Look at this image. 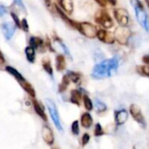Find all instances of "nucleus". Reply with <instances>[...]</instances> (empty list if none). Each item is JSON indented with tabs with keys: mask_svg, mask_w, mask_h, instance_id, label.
I'll list each match as a JSON object with an SVG mask.
<instances>
[{
	"mask_svg": "<svg viewBox=\"0 0 149 149\" xmlns=\"http://www.w3.org/2000/svg\"><path fill=\"white\" fill-rule=\"evenodd\" d=\"M119 67V58L117 57L106 59L97 64L92 71V77L95 79H102L113 76Z\"/></svg>",
	"mask_w": 149,
	"mask_h": 149,
	"instance_id": "nucleus-1",
	"label": "nucleus"
},
{
	"mask_svg": "<svg viewBox=\"0 0 149 149\" xmlns=\"http://www.w3.org/2000/svg\"><path fill=\"white\" fill-rule=\"evenodd\" d=\"M130 3L134 10L137 21L146 31H149V17L143 4L140 0H130Z\"/></svg>",
	"mask_w": 149,
	"mask_h": 149,
	"instance_id": "nucleus-2",
	"label": "nucleus"
},
{
	"mask_svg": "<svg viewBox=\"0 0 149 149\" xmlns=\"http://www.w3.org/2000/svg\"><path fill=\"white\" fill-rule=\"evenodd\" d=\"M45 104H46V107L48 108L50 116H51V118H52L55 127H57V129L58 131L63 132V127H62V125H61V122H60L58 112V109H57V107H56L55 103L52 100L46 99L45 100Z\"/></svg>",
	"mask_w": 149,
	"mask_h": 149,
	"instance_id": "nucleus-3",
	"label": "nucleus"
},
{
	"mask_svg": "<svg viewBox=\"0 0 149 149\" xmlns=\"http://www.w3.org/2000/svg\"><path fill=\"white\" fill-rule=\"evenodd\" d=\"M113 35H114L115 40L119 44L126 45H127L128 40L131 37V31L127 26L120 25L118 28H116Z\"/></svg>",
	"mask_w": 149,
	"mask_h": 149,
	"instance_id": "nucleus-4",
	"label": "nucleus"
},
{
	"mask_svg": "<svg viewBox=\"0 0 149 149\" xmlns=\"http://www.w3.org/2000/svg\"><path fill=\"white\" fill-rule=\"evenodd\" d=\"M77 30L88 38H94L95 37H97L98 30L91 23H88V22L78 23Z\"/></svg>",
	"mask_w": 149,
	"mask_h": 149,
	"instance_id": "nucleus-5",
	"label": "nucleus"
},
{
	"mask_svg": "<svg viewBox=\"0 0 149 149\" xmlns=\"http://www.w3.org/2000/svg\"><path fill=\"white\" fill-rule=\"evenodd\" d=\"M95 22L106 29H110L113 26V21L110 15L104 10H100L95 15Z\"/></svg>",
	"mask_w": 149,
	"mask_h": 149,
	"instance_id": "nucleus-6",
	"label": "nucleus"
},
{
	"mask_svg": "<svg viewBox=\"0 0 149 149\" xmlns=\"http://www.w3.org/2000/svg\"><path fill=\"white\" fill-rule=\"evenodd\" d=\"M129 112H130V114L132 115V117L134 118V120H135V121L138 124H140L143 127H146V121H145V119L143 117L142 112H141V108L137 105L132 104L130 106Z\"/></svg>",
	"mask_w": 149,
	"mask_h": 149,
	"instance_id": "nucleus-7",
	"label": "nucleus"
},
{
	"mask_svg": "<svg viewBox=\"0 0 149 149\" xmlns=\"http://www.w3.org/2000/svg\"><path fill=\"white\" fill-rule=\"evenodd\" d=\"M113 15L120 25L127 26L129 23V14L125 9H116L113 10Z\"/></svg>",
	"mask_w": 149,
	"mask_h": 149,
	"instance_id": "nucleus-8",
	"label": "nucleus"
},
{
	"mask_svg": "<svg viewBox=\"0 0 149 149\" xmlns=\"http://www.w3.org/2000/svg\"><path fill=\"white\" fill-rule=\"evenodd\" d=\"M97 38H99V40L107 43V44H113L115 42V38L114 35L106 30H98L97 32Z\"/></svg>",
	"mask_w": 149,
	"mask_h": 149,
	"instance_id": "nucleus-9",
	"label": "nucleus"
},
{
	"mask_svg": "<svg viewBox=\"0 0 149 149\" xmlns=\"http://www.w3.org/2000/svg\"><path fill=\"white\" fill-rule=\"evenodd\" d=\"M15 26L12 23H3L1 24V30H2V32L3 34V36L5 37V38L7 40H10L13 34L15 33Z\"/></svg>",
	"mask_w": 149,
	"mask_h": 149,
	"instance_id": "nucleus-10",
	"label": "nucleus"
},
{
	"mask_svg": "<svg viewBox=\"0 0 149 149\" xmlns=\"http://www.w3.org/2000/svg\"><path fill=\"white\" fill-rule=\"evenodd\" d=\"M128 112L125 109H121V110H118L115 111L114 113V119H115V123L118 126H121L123 125L128 119Z\"/></svg>",
	"mask_w": 149,
	"mask_h": 149,
	"instance_id": "nucleus-11",
	"label": "nucleus"
},
{
	"mask_svg": "<svg viewBox=\"0 0 149 149\" xmlns=\"http://www.w3.org/2000/svg\"><path fill=\"white\" fill-rule=\"evenodd\" d=\"M42 137L44 139V141H45L46 144L52 146L54 143V135H53V132L52 130L47 127V126H44L42 128Z\"/></svg>",
	"mask_w": 149,
	"mask_h": 149,
	"instance_id": "nucleus-12",
	"label": "nucleus"
},
{
	"mask_svg": "<svg viewBox=\"0 0 149 149\" xmlns=\"http://www.w3.org/2000/svg\"><path fill=\"white\" fill-rule=\"evenodd\" d=\"M60 7L67 14H72L73 11V1L72 0H57Z\"/></svg>",
	"mask_w": 149,
	"mask_h": 149,
	"instance_id": "nucleus-13",
	"label": "nucleus"
},
{
	"mask_svg": "<svg viewBox=\"0 0 149 149\" xmlns=\"http://www.w3.org/2000/svg\"><path fill=\"white\" fill-rule=\"evenodd\" d=\"M93 118L89 113H85L82 114L80 119V123L83 127L85 128H90L93 125Z\"/></svg>",
	"mask_w": 149,
	"mask_h": 149,
	"instance_id": "nucleus-14",
	"label": "nucleus"
},
{
	"mask_svg": "<svg viewBox=\"0 0 149 149\" xmlns=\"http://www.w3.org/2000/svg\"><path fill=\"white\" fill-rule=\"evenodd\" d=\"M32 104H33V107H34V110H35V112L37 113V114H38L41 119H43L45 121H46V120H47V117H46V114H45V110H44V108L42 107V106H41L36 100H32Z\"/></svg>",
	"mask_w": 149,
	"mask_h": 149,
	"instance_id": "nucleus-15",
	"label": "nucleus"
},
{
	"mask_svg": "<svg viewBox=\"0 0 149 149\" xmlns=\"http://www.w3.org/2000/svg\"><path fill=\"white\" fill-rule=\"evenodd\" d=\"M55 7H56V10H57V12L59 14V16L61 17V18L65 21V22H66L68 24H70L71 26H72L73 28H76L77 29V24H78V23H76V22H74V21H72V19H70L65 13H64V11H62V10L59 8V7H58L57 5H55Z\"/></svg>",
	"mask_w": 149,
	"mask_h": 149,
	"instance_id": "nucleus-16",
	"label": "nucleus"
},
{
	"mask_svg": "<svg viewBox=\"0 0 149 149\" xmlns=\"http://www.w3.org/2000/svg\"><path fill=\"white\" fill-rule=\"evenodd\" d=\"M19 83H20L21 86L23 87V89H24L30 96L35 97L36 92H35L34 88L32 87V86H31L29 82H27V81H25V80H23V81H19Z\"/></svg>",
	"mask_w": 149,
	"mask_h": 149,
	"instance_id": "nucleus-17",
	"label": "nucleus"
},
{
	"mask_svg": "<svg viewBox=\"0 0 149 149\" xmlns=\"http://www.w3.org/2000/svg\"><path fill=\"white\" fill-rule=\"evenodd\" d=\"M65 68V58L63 55L59 54L56 58V69L58 72L64 71Z\"/></svg>",
	"mask_w": 149,
	"mask_h": 149,
	"instance_id": "nucleus-18",
	"label": "nucleus"
},
{
	"mask_svg": "<svg viewBox=\"0 0 149 149\" xmlns=\"http://www.w3.org/2000/svg\"><path fill=\"white\" fill-rule=\"evenodd\" d=\"M26 58L30 63H34L35 62V48L32 46H27L24 50Z\"/></svg>",
	"mask_w": 149,
	"mask_h": 149,
	"instance_id": "nucleus-19",
	"label": "nucleus"
},
{
	"mask_svg": "<svg viewBox=\"0 0 149 149\" xmlns=\"http://www.w3.org/2000/svg\"><path fill=\"white\" fill-rule=\"evenodd\" d=\"M80 100H81V93L78 90H72L71 92V98L70 100L72 103L79 106L80 105Z\"/></svg>",
	"mask_w": 149,
	"mask_h": 149,
	"instance_id": "nucleus-20",
	"label": "nucleus"
},
{
	"mask_svg": "<svg viewBox=\"0 0 149 149\" xmlns=\"http://www.w3.org/2000/svg\"><path fill=\"white\" fill-rule=\"evenodd\" d=\"M5 70L10 74V75H12L13 77H15V79L19 82V81H23V80H24V78L22 76V74L20 73V72H18L15 68H13V67H11V66H6L5 67Z\"/></svg>",
	"mask_w": 149,
	"mask_h": 149,
	"instance_id": "nucleus-21",
	"label": "nucleus"
},
{
	"mask_svg": "<svg viewBox=\"0 0 149 149\" xmlns=\"http://www.w3.org/2000/svg\"><path fill=\"white\" fill-rule=\"evenodd\" d=\"M69 83H70V79L69 77L66 75H64L63 79H62V81L58 86V92L59 93H64L66 89H67V86H69Z\"/></svg>",
	"mask_w": 149,
	"mask_h": 149,
	"instance_id": "nucleus-22",
	"label": "nucleus"
},
{
	"mask_svg": "<svg viewBox=\"0 0 149 149\" xmlns=\"http://www.w3.org/2000/svg\"><path fill=\"white\" fill-rule=\"evenodd\" d=\"M42 65H43V68L44 70L48 73L50 74L51 76L53 75V70H52V65H51V62L48 58H45L43 59L42 61Z\"/></svg>",
	"mask_w": 149,
	"mask_h": 149,
	"instance_id": "nucleus-23",
	"label": "nucleus"
},
{
	"mask_svg": "<svg viewBox=\"0 0 149 149\" xmlns=\"http://www.w3.org/2000/svg\"><path fill=\"white\" fill-rule=\"evenodd\" d=\"M94 107H95V110L97 113H103L107 109V107L105 103H103L100 100H96L94 102Z\"/></svg>",
	"mask_w": 149,
	"mask_h": 149,
	"instance_id": "nucleus-24",
	"label": "nucleus"
},
{
	"mask_svg": "<svg viewBox=\"0 0 149 149\" xmlns=\"http://www.w3.org/2000/svg\"><path fill=\"white\" fill-rule=\"evenodd\" d=\"M29 44H30L31 46H32L33 48L37 49V48H38L40 45H42L43 41H42L41 38H38V37H31V38H30Z\"/></svg>",
	"mask_w": 149,
	"mask_h": 149,
	"instance_id": "nucleus-25",
	"label": "nucleus"
},
{
	"mask_svg": "<svg viewBox=\"0 0 149 149\" xmlns=\"http://www.w3.org/2000/svg\"><path fill=\"white\" fill-rule=\"evenodd\" d=\"M67 76L69 77L70 80H72L75 84H79L80 82V75L78 72H72V71H68L67 72Z\"/></svg>",
	"mask_w": 149,
	"mask_h": 149,
	"instance_id": "nucleus-26",
	"label": "nucleus"
},
{
	"mask_svg": "<svg viewBox=\"0 0 149 149\" xmlns=\"http://www.w3.org/2000/svg\"><path fill=\"white\" fill-rule=\"evenodd\" d=\"M83 101H84V105H85V107L86 110L88 111H92L93 109V101L91 100V99L87 96V95H85L83 97Z\"/></svg>",
	"mask_w": 149,
	"mask_h": 149,
	"instance_id": "nucleus-27",
	"label": "nucleus"
},
{
	"mask_svg": "<svg viewBox=\"0 0 149 149\" xmlns=\"http://www.w3.org/2000/svg\"><path fill=\"white\" fill-rule=\"evenodd\" d=\"M137 72L146 77H149V65H139L136 68Z\"/></svg>",
	"mask_w": 149,
	"mask_h": 149,
	"instance_id": "nucleus-28",
	"label": "nucleus"
},
{
	"mask_svg": "<svg viewBox=\"0 0 149 149\" xmlns=\"http://www.w3.org/2000/svg\"><path fill=\"white\" fill-rule=\"evenodd\" d=\"M72 133L74 135H79V121L78 120H74L72 124Z\"/></svg>",
	"mask_w": 149,
	"mask_h": 149,
	"instance_id": "nucleus-29",
	"label": "nucleus"
},
{
	"mask_svg": "<svg viewBox=\"0 0 149 149\" xmlns=\"http://www.w3.org/2000/svg\"><path fill=\"white\" fill-rule=\"evenodd\" d=\"M103 128L101 127V125L100 123H97L95 125V128H94V135L96 137H99V136H101L103 134Z\"/></svg>",
	"mask_w": 149,
	"mask_h": 149,
	"instance_id": "nucleus-30",
	"label": "nucleus"
},
{
	"mask_svg": "<svg viewBox=\"0 0 149 149\" xmlns=\"http://www.w3.org/2000/svg\"><path fill=\"white\" fill-rule=\"evenodd\" d=\"M57 41L58 42V44H59V45L61 46V48L63 49V51L65 52V53L66 54V55H68V56H70L71 57V54H70V51H69V49L67 48V46L59 39V38H57Z\"/></svg>",
	"mask_w": 149,
	"mask_h": 149,
	"instance_id": "nucleus-31",
	"label": "nucleus"
},
{
	"mask_svg": "<svg viewBox=\"0 0 149 149\" xmlns=\"http://www.w3.org/2000/svg\"><path fill=\"white\" fill-rule=\"evenodd\" d=\"M10 16H11V17H12V19H13V21H14V23L16 24V25H17V27L21 28V22H20L18 17H17L14 12H11V13H10Z\"/></svg>",
	"mask_w": 149,
	"mask_h": 149,
	"instance_id": "nucleus-32",
	"label": "nucleus"
},
{
	"mask_svg": "<svg viewBox=\"0 0 149 149\" xmlns=\"http://www.w3.org/2000/svg\"><path fill=\"white\" fill-rule=\"evenodd\" d=\"M21 28L25 31L28 32L29 31V25H28V22L25 18H23L21 21Z\"/></svg>",
	"mask_w": 149,
	"mask_h": 149,
	"instance_id": "nucleus-33",
	"label": "nucleus"
},
{
	"mask_svg": "<svg viewBox=\"0 0 149 149\" xmlns=\"http://www.w3.org/2000/svg\"><path fill=\"white\" fill-rule=\"evenodd\" d=\"M90 141V135L88 134H84V135L82 136V145L86 146Z\"/></svg>",
	"mask_w": 149,
	"mask_h": 149,
	"instance_id": "nucleus-34",
	"label": "nucleus"
},
{
	"mask_svg": "<svg viewBox=\"0 0 149 149\" xmlns=\"http://www.w3.org/2000/svg\"><path fill=\"white\" fill-rule=\"evenodd\" d=\"M14 2L16 3V4H17V6H19V7L22 8L23 10H25V6H24V4L23 0H14Z\"/></svg>",
	"mask_w": 149,
	"mask_h": 149,
	"instance_id": "nucleus-35",
	"label": "nucleus"
},
{
	"mask_svg": "<svg viewBox=\"0 0 149 149\" xmlns=\"http://www.w3.org/2000/svg\"><path fill=\"white\" fill-rule=\"evenodd\" d=\"M45 4H46V6L48 7V9L52 11V10H53V8H52V2H51V0H45Z\"/></svg>",
	"mask_w": 149,
	"mask_h": 149,
	"instance_id": "nucleus-36",
	"label": "nucleus"
},
{
	"mask_svg": "<svg viewBox=\"0 0 149 149\" xmlns=\"http://www.w3.org/2000/svg\"><path fill=\"white\" fill-rule=\"evenodd\" d=\"M6 13V8L3 5H0V16H3Z\"/></svg>",
	"mask_w": 149,
	"mask_h": 149,
	"instance_id": "nucleus-37",
	"label": "nucleus"
},
{
	"mask_svg": "<svg viewBox=\"0 0 149 149\" xmlns=\"http://www.w3.org/2000/svg\"><path fill=\"white\" fill-rule=\"evenodd\" d=\"M100 6H106L107 5V0H95Z\"/></svg>",
	"mask_w": 149,
	"mask_h": 149,
	"instance_id": "nucleus-38",
	"label": "nucleus"
},
{
	"mask_svg": "<svg viewBox=\"0 0 149 149\" xmlns=\"http://www.w3.org/2000/svg\"><path fill=\"white\" fill-rule=\"evenodd\" d=\"M142 60H143V62H144L145 64H147L148 65H149V55H145V56L143 57Z\"/></svg>",
	"mask_w": 149,
	"mask_h": 149,
	"instance_id": "nucleus-39",
	"label": "nucleus"
},
{
	"mask_svg": "<svg viewBox=\"0 0 149 149\" xmlns=\"http://www.w3.org/2000/svg\"><path fill=\"white\" fill-rule=\"evenodd\" d=\"M5 62V59H4V57H3V53L1 52V51H0V65H2V64H3Z\"/></svg>",
	"mask_w": 149,
	"mask_h": 149,
	"instance_id": "nucleus-40",
	"label": "nucleus"
},
{
	"mask_svg": "<svg viewBox=\"0 0 149 149\" xmlns=\"http://www.w3.org/2000/svg\"><path fill=\"white\" fill-rule=\"evenodd\" d=\"M108 3H110L112 5H115L116 4V3H117V0H107Z\"/></svg>",
	"mask_w": 149,
	"mask_h": 149,
	"instance_id": "nucleus-41",
	"label": "nucleus"
},
{
	"mask_svg": "<svg viewBox=\"0 0 149 149\" xmlns=\"http://www.w3.org/2000/svg\"><path fill=\"white\" fill-rule=\"evenodd\" d=\"M146 1V3H148V7H149V0H145Z\"/></svg>",
	"mask_w": 149,
	"mask_h": 149,
	"instance_id": "nucleus-42",
	"label": "nucleus"
}]
</instances>
